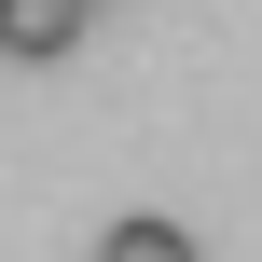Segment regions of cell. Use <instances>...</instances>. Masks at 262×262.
I'll list each match as a JSON object with an SVG mask.
<instances>
[{
	"mask_svg": "<svg viewBox=\"0 0 262 262\" xmlns=\"http://www.w3.org/2000/svg\"><path fill=\"white\" fill-rule=\"evenodd\" d=\"M83 28H97L83 0H0V55H14V69H41V55H69Z\"/></svg>",
	"mask_w": 262,
	"mask_h": 262,
	"instance_id": "6da1fadb",
	"label": "cell"
},
{
	"mask_svg": "<svg viewBox=\"0 0 262 262\" xmlns=\"http://www.w3.org/2000/svg\"><path fill=\"white\" fill-rule=\"evenodd\" d=\"M97 262H193V221H152V207H124V221L97 235Z\"/></svg>",
	"mask_w": 262,
	"mask_h": 262,
	"instance_id": "7a4b0ae2",
	"label": "cell"
},
{
	"mask_svg": "<svg viewBox=\"0 0 262 262\" xmlns=\"http://www.w3.org/2000/svg\"><path fill=\"white\" fill-rule=\"evenodd\" d=\"M83 14H97V0H83Z\"/></svg>",
	"mask_w": 262,
	"mask_h": 262,
	"instance_id": "3957f363",
	"label": "cell"
}]
</instances>
